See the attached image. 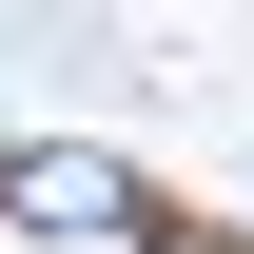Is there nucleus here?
<instances>
[{"mask_svg": "<svg viewBox=\"0 0 254 254\" xmlns=\"http://www.w3.org/2000/svg\"><path fill=\"white\" fill-rule=\"evenodd\" d=\"M0 235H39V254H137L157 195H137L118 157H78V137H20V157H0Z\"/></svg>", "mask_w": 254, "mask_h": 254, "instance_id": "obj_1", "label": "nucleus"}, {"mask_svg": "<svg viewBox=\"0 0 254 254\" xmlns=\"http://www.w3.org/2000/svg\"><path fill=\"white\" fill-rule=\"evenodd\" d=\"M0 157H20V118H0Z\"/></svg>", "mask_w": 254, "mask_h": 254, "instance_id": "obj_2", "label": "nucleus"}]
</instances>
